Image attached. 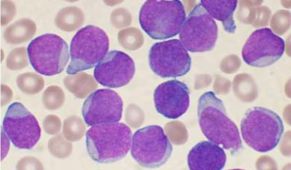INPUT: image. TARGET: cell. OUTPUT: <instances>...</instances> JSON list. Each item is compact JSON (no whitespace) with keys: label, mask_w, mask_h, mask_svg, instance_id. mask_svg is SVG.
Listing matches in <instances>:
<instances>
[{"label":"cell","mask_w":291,"mask_h":170,"mask_svg":"<svg viewBox=\"0 0 291 170\" xmlns=\"http://www.w3.org/2000/svg\"><path fill=\"white\" fill-rule=\"evenodd\" d=\"M189 89L184 83L172 80L156 88L154 101L157 111L164 117L176 119L187 110L190 104Z\"/></svg>","instance_id":"14"},{"label":"cell","mask_w":291,"mask_h":170,"mask_svg":"<svg viewBox=\"0 0 291 170\" xmlns=\"http://www.w3.org/2000/svg\"><path fill=\"white\" fill-rule=\"evenodd\" d=\"M61 134L51 138L48 143L50 153L55 157L64 158L68 157L72 150L71 143Z\"/></svg>","instance_id":"18"},{"label":"cell","mask_w":291,"mask_h":170,"mask_svg":"<svg viewBox=\"0 0 291 170\" xmlns=\"http://www.w3.org/2000/svg\"><path fill=\"white\" fill-rule=\"evenodd\" d=\"M285 49L283 39L265 28L257 29L251 34L243 47L242 55L248 65L262 68L278 60Z\"/></svg>","instance_id":"11"},{"label":"cell","mask_w":291,"mask_h":170,"mask_svg":"<svg viewBox=\"0 0 291 170\" xmlns=\"http://www.w3.org/2000/svg\"><path fill=\"white\" fill-rule=\"evenodd\" d=\"M85 130L83 121L78 117H71L64 121L63 134L68 141L73 142L80 140L84 136Z\"/></svg>","instance_id":"17"},{"label":"cell","mask_w":291,"mask_h":170,"mask_svg":"<svg viewBox=\"0 0 291 170\" xmlns=\"http://www.w3.org/2000/svg\"><path fill=\"white\" fill-rule=\"evenodd\" d=\"M132 138L130 128L121 122L94 125L86 133L88 152L95 161L111 163L125 157L130 149Z\"/></svg>","instance_id":"2"},{"label":"cell","mask_w":291,"mask_h":170,"mask_svg":"<svg viewBox=\"0 0 291 170\" xmlns=\"http://www.w3.org/2000/svg\"><path fill=\"white\" fill-rule=\"evenodd\" d=\"M43 128L48 134L54 135L60 131L61 123L59 118L55 115H49L46 117L43 122Z\"/></svg>","instance_id":"19"},{"label":"cell","mask_w":291,"mask_h":170,"mask_svg":"<svg viewBox=\"0 0 291 170\" xmlns=\"http://www.w3.org/2000/svg\"><path fill=\"white\" fill-rule=\"evenodd\" d=\"M109 43L106 33L98 27L89 25L79 29L71 42L67 73L74 75L96 66L108 53Z\"/></svg>","instance_id":"5"},{"label":"cell","mask_w":291,"mask_h":170,"mask_svg":"<svg viewBox=\"0 0 291 170\" xmlns=\"http://www.w3.org/2000/svg\"><path fill=\"white\" fill-rule=\"evenodd\" d=\"M123 106L121 97L115 91L108 89H99L85 101L82 114L89 126L116 122L122 118Z\"/></svg>","instance_id":"12"},{"label":"cell","mask_w":291,"mask_h":170,"mask_svg":"<svg viewBox=\"0 0 291 170\" xmlns=\"http://www.w3.org/2000/svg\"><path fill=\"white\" fill-rule=\"evenodd\" d=\"M16 168L18 170L43 169L41 162L37 159L32 157H25L17 163Z\"/></svg>","instance_id":"20"},{"label":"cell","mask_w":291,"mask_h":170,"mask_svg":"<svg viewBox=\"0 0 291 170\" xmlns=\"http://www.w3.org/2000/svg\"><path fill=\"white\" fill-rule=\"evenodd\" d=\"M237 0H201L200 4L213 18L222 22L225 30L234 33L236 28L233 15Z\"/></svg>","instance_id":"16"},{"label":"cell","mask_w":291,"mask_h":170,"mask_svg":"<svg viewBox=\"0 0 291 170\" xmlns=\"http://www.w3.org/2000/svg\"><path fill=\"white\" fill-rule=\"evenodd\" d=\"M27 52L33 68L38 73L46 76L61 72L69 59L66 42L54 33L43 34L34 38L28 44Z\"/></svg>","instance_id":"6"},{"label":"cell","mask_w":291,"mask_h":170,"mask_svg":"<svg viewBox=\"0 0 291 170\" xmlns=\"http://www.w3.org/2000/svg\"><path fill=\"white\" fill-rule=\"evenodd\" d=\"M135 71L134 62L129 55L120 51L113 50L108 53L96 66L94 76L102 85L116 88L128 84Z\"/></svg>","instance_id":"13"},{"label":"cell","mask_w":291,"mask_h":170,"mask_svg":"<svg viewBox=\"0 0 291 170\" xmlns=\"http://www.w3.org/2000/svg\"><path fill=\"white\" fill-rule=\"evenodd\" d=\"M149 60L151 70L162 78L183 76L191 68V57L181 41L176 39L154 43L149 49Z\"/></svg>","instance_id":"9"},{"label":"cell","mask_w":291,"mask_h":170,"mask_svg":"<svg viewBox=\"0 0 291 170\" xmlns=\"http://www.w3.org/2000/svg\"><path fill=\"white\" fill-rule=\"evenodd\" d=\"M218 28L213 18L202 5H196L186 18L179 34L180 41L191 52L209 51L214 47Z\"/></svg>","instance_id":"8"},{"label":"cell","mask_w":291,"mask_h":170,"mask_svg":"<svg viewBox=\"0 0 291 170\" xmlns=\"http://www.w3.org/2000/svg\"><path fill=\"white\" fill-rule=\"evenodd\" d=\"M243 138L255 150L266 152L278 144L283 132L280 117L274 112L261 107H254L245 114L241 124Z\"/></svg>","instance_id":"4"},{"label":"cell","mask_w":291,"mask_h":170,"mask_svg":"<svg viewBox=\"0 0 291 170\" xmlns=\"http://www.w3.org/2000/svg\"><path fill=\"white\" fill-rule=\"evenodd\" d=\"M3 126L14 146L19 149H31L40 137L41 129L36 119L19 102L8 107Z\"/></svg>","instance_id":"10"},{"label":"cell","mask_w":291,"mask_h":170,"mask_svg":"<svg viewBox=\"0 0 291 170\" xmlns=\"http://www.w3.org/2000/svg\"><path fill=\"white\" fill-rule=\"evenodd\" d=\"M198 116L201 130L210 141L232 153L240 148L238 129L228 117L222 100L213 92H206L199 98Z\"/></svg>","instance_id":"1"},{"label":"cell","mask_w":291,"mask_h":170,"mask_svg":"<svg viewBox=\"0 0 291 170\" xmlns=\"http://www.w3.org/2000/svg\"><path fill=\"white\" fill-rule=\"evenodd\" d=\"M186 16L184 6L180 0H148L140 9L139 21L149 37L161 40L177 35Z\"/></svg>","instance_id":"3"},{"label":"cell","mask_w":291,"mask_h":170,"mask_svg":"<svg viewBox=\"0 0 291 170\" xmlns=\"http://www.w3.org/2000/svg\"><path fill=\"white\" fill-rule=\"evenodd\" d=\"M172 146L163 129L157 125L137 130L132 137L131 154L140 165L147 168L160 167L170 157Z\"/></svg>","instance_id":"7"},{"label":"cell","mask_w":291,"mask_h":170,"mask_svg":"<svg viewBox=\"0 0 291 170\" xmlns=\"http://www.w3.org/2000/svg\"><path fill=\"white\" fill-rule=\"evenodd\" d=\"M226 156L223 149L217 144L203 141L193 147L187 156L191 170H221L224 167Z\"/></svg>","instance_id":"15"}]
</instances>
